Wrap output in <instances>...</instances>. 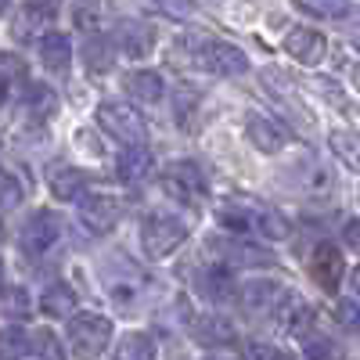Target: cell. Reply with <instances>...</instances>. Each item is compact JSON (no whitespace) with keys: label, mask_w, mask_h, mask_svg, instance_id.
<instances>
[{"label":"cell","mask_w":360,"mask_h":360,"mask_svg":"<svg viewBox=\"0 0 360 360\" xmlns=\"http://www.w3.org/2000/svg\"><path fill=\"white\" fill-rule=\"evenodd\" d=\"M58 238H62V217L51 213V209H40V213L22 227L18 245H22L25 256H44L47 249H54Z\"/></svg>","instance_id":"cell-7"},{"label":"cell","mask_w":360,"mask_h":360,"mask_svg":"<svg viewBox=\"0 0 360 360\" xmlns=\"http://www.w3.org/2000/svg\"><path fill=\"white\" fill-rule=\"evenodd\" d=\"M184 238H188L184 220L166 217V213H152V217H144V224H141V252L148 259H166L173 249H180Z\"/></svg>","instance_id":"cell-2"},{"label":"cell","mask_w":360,"mask_h":360,"mask_svg":"<svg viewBox=\"0 0 360 360\" xmlns=\"http://www.w3.org/2000/svg\"><path fill=\"white\" fill-rule=\"evenodd\" d=\"M127 94L141 105H159L162 94H166V83L155 69H137V72L127 76Z\"/></svg>","instance_id":"cell-15"},{"label":"cell","mask_w":360,"mask_h":360,"mask_svg":"<svg viewBox=\"0 0 360 360\" xmlns=\"http://www.w3.org/2000/svg\"><path fill=\"white\" fill-rule=\"evenodd\" d=\"M119 217H123V205L112 195H86L79 202V224L90 234H108L119 224Z\"/></svg>","instance_id":"cell-8"},{"label":"cell","mask_w":360,"mask_h":360,"mask_svg":"<svg viewBox=\"0 0 360 360\" xmlns=\"http://www.w3.org/2000/svg\"><path fill=\"white\" fill-rule=\"evenodd\" d=\"M40 58H44V69L54 76H65L72 65V47L65 33H44L40 40Z\"/></svg>","instance_id":"cell-16"},{"label":"cell","mask_w":360,"mask_h":360,"mask_svg":"<svg viewBox=\"0 0 360 360\" xmlns=\"http://www.w3.org/2000/svg\"><path fill=\"white\" fill-rule=\"evenodd\" d=\"M335 317H339V324H346V328H360V307H356V303H339Z\"/></svg>","instance_id":"cell-33"},{"label":"cell","mask_w":360,"mask_h":360,"mask_svg":"<svg viewBox=\"0 0 360 360\" xmlns=\"http://www.w3.org/2000/svg\"><path fill=\"white\" fill-rule=\"evenodd\" d=\"M249 356H266V360H281L285 353H281V349H274V346H256V342H252V346H249Z\"/></svg>","instance_id":"cell-36"},{"label":"cell","mask_w":360,"mask_h":360,"mask_svg":"<svg viewBox=\"0 0 360 360\" xmlns=\"http://www.w3.org/2000/svg\"><path fill=\"white\" fill-rule=\"evenodd\" d=\"M314 11H321L324 18H342L349 11V0H307Z\"/></svg>","instance_id":"cell-31"},{"label":"cell","mask_w":360,"mask_h":360,"mask_svg":"<svg viewBox=\"0 0 360 360\" xmlns=\"http://www.w3.org/2000/svg\"><path fill=\"white\" fill-rule=\"evenodd\" d=\"M307 356H332V346H324V342H310V346H307Z\"/></svg>","instance_id":"cell-37"},{"label":"cell","mask_w":360,"mask_h":360,"mask_svg":"<svg viewBox=\"0 0 360 360\" xmlns=\"http://www.w3.org/2000/svg\"><path fill=\"white\" fill-rule=\"evenodd\" d=\"M162 191L176 202H184V205H198L205 198V173L198 162L191 159H180L173 162L166 173H162Z\"/></svg>","instance_id":"cell-5"},{"label":"cell","mask_w":360,"mask_h":360,"mask_svg":"<svg viewBox=\"0 0 360 360\" xmlns=\"http://www.w3.org/2000/svg\"><path fill=\"white\" fill-rule=\"evenodd\" d=\"M83 188H86V173L83 169H58V173H51V195L58 202H72Z\"/></svg>","instance_id":"cell-22"},{"label":"cell","mask_w":360,"mask_h":360,"mask_svg":"<svg viewBox=\"0 0 360 360\" xmlns=\"http://www.w3.org/2000/svg\"><path fill=\"white\" fill-rule=\"evenodd\" d=\"M25 8L33 11L37 18H47V15H54V8H58V0H25Z\"/></svg>","instance_id":"cell-35"},{"label":"cell","mask_w":360,"mask_h":360,"mask_svg":"<svg viewBox=\"0 0 360 360\" xmlns=\"http://www.w3.org/2000/svg\"><path fill=\"white\" fill-rule=\"evenodd\" d=\"M22 105H25V112L33 115V119H47V115H54V108H58V98L51 94L47 86H29L25 94H22Z\"/></svg>","instance_id":"cell-25"},{"label":"cell","mask_w":360,"mask_h":360,"mask_svg":"<svg viewBox=\"0 0 360 360\" xmlns=\"http://www.w3.org/2000/svg\"><path fill=\"white\" fill-rule=\"evenodd\" d=\"M83 62H86V69L90 72H108L112 69V62H115V51H112V40L108 37H101V33H90V40H86V47H83Z\"/></svg>","instance_id":"cell-19"},{"label":"cell","mask_w":360,"mask_h":360,"mask_svg":"<svg viewBox=\"0 0 360 360\" xmlns=\"http://www.w3.org/2000/svg\"><path fill=\"white\" fill-rule=\"evenodd\" d=\"M4 314L11 321H25L29 314H33V303H29V292L18 288V285H8L4 288Z\"/></svg>","instance_id":"cell-26"},{"label":"cell","mask_w":360,"mask_h":360,"mask_svg":"<svg viewBox=\"0 0 360 360\" xmlns=\"http://www.w3.org/2000/svg\"><path fill=\"white\" fill-rule=\"evenodd\" d=\"M198 292L209 295V299H227L234 292V274H231V263H213V266H205L202 274H198Z\"/></svg>","instance_id":"cell-17"},{"label":"cell","mask_w":360,"mask_h":360,"mask_svg":"<svg viewBox=\"0 0 360 360\" xmlns=\"http://www.w3.org/2000/svg\"><path fill=\"white\" fill-rule=\"evenodd\" d=\"M112 339V321L101 317V314H76L69 321V342L79 356H98L105 353Z\"/></svg>","instance_id":"cell-6"},{"label":"cell","mask_w":360,"mask_h":360,"mask_svg":"<svg viewBox=\"0 0 360 360\" xmlns=\"http://www.w3.org/2000/svg\"><path fill=\"white\" fill-rule=\"evenodd\" d=\"M217 245V252H220V259L224 263H245V266H270L274 263V256L270 252H263V249H256V245H245V242H231V245H224L220 249V242H213Z\"/></svg>","instance_id":"cell-20"},{"label":"cell","mask_w":360,"mask_h":360,"mask_svg":"<svg viewBox=\"0 0 360 360\" xmlns=\"http://www.w3.org/2000/svg\"><path fill=\"white\" fill-rule=\"evenodd\" d=\"M195 339L205 342V346H213V342H231V339H234V324H231L227 317H220V314L198 317V321H195Z\"/></svg>","instance_id":"cell-21"},{"label":"cell","mask_w":360,"mask_h":360,"mask_svg":"<svg viewBox=\"0 0 360 360\" xmlns=\"http://www.w3.org/2000/svg\"><path fill=\"white\" fill-rule=\"evenodd\" d=\"M72 307H76V292H72L65 281L47 285L44 295H40V310H44L47 317H54V321H58V317H69Z\"/></svg>","instance_id":"cell-18"},{"label":"cell","mask_w":360,"mask_h":360,"mask_svg":"<svg viewBox=\"0 0 360 360\" xmlns=\"http://www.w3.org/2000/svg\"><path fill=\"white\" fill-rule=\"evenodd\" d=\"M217 220L234 231V234H259V238H285L288 234V220L278 213V209H270L266 202H256V198H224L220 209H217Z\"/></svg>","instance_id":"cell-1"},{"label":"cell","mask_w":360,"mask_h":360,"mask_svg":"<svg viewBox=\"0 0 360 360\" xmlns=\"http://www.w3.org/2000/svg\"><path fill=\"white\" fill-rule=\"evenodd\" d=\"M342 242H346V249H353V252L360 256V217H353V220L342 227Z\"/></svg>","instance_id":"cell-34"},{"label":"cell","mask_w":360,"mask_h":360,"mask_svg":"<svg viewBox=\"0 0 360 360\" xmlns=\"http://www.w3.org/2000/svg\"><path fill=\"white\" fill-rule=\"evenodd\" d=\"M285 51L303 65H321L324 54H328V40H324V33H317V29H292V33L285 37Z\"/></svg>","instance_id":"cell-10"},{"label":"cell","mask_w":360,"mask_h":360,"mask_svg":"<svg viewBox=\"0 0 360 360\" xmlns=\"http://www.w3.org/2000/svg\"><path fill=\"white\" fill-rule=\"evenodd\" d=\"M101 18H105V0H83V4L76 8V25L83 29V33H98Z\"/></svg>","instance_id":"cell-28"},{"label":"cell","mask_w":360,"mask_h":360,"mask_svg":"<svg viewBox=\"0 0 360 360\" xmlns=\"http://www.w3.org/2000/svg\"><path fill=\"white\" fill-rule=\"evenodd\" d=\"M33 356H47V360H58L62 356V346L51 332H33Z\"/></svg>","instance_id":"cell-30"},{"label":"cell","mask_w":360,"mask_h":360,"mask_svg":"<svg viewBox=\"0 0 360 360\" xmlns=\"http://www.w3.org/2000/svg\"><path fill=\"white\" fill-rule=\"evenodd\" d=\"M152 166H155V159L144 144H123V152L115 159V173H119V180H127V184H141V180L152 173Z\"/></svg>","instance_id":"cell-12"},{"label":"cell","mask_w":360,"mask_h":360,"mask_svg":"<svg viewBox=\"0 0 360 360\" xmlns=\"http://www.w3.org/2000/svg\"><path fill=\"white\" fill-rule=\"evenodd\" d=\"M18 198H22V188H18L15 173H4V213H11Z\"/></svg>","instance_id":"cell-32"},{"label":"cell","mask_w":360,"mask_h":360,"mask_svg":"<svg viewBox=\"0 0 360 360\" xmlns=\"http://www.w3.org/2000/svg\"><path fill=\"white\" fill-rule=\"evenodd\" d=\"M245 134H249V141L259 148V152H266V155L281 152V148L288 144V134H285V127H278L274 119H266V115H249Z\"/></svg>","instance_id":"cell-13"},{"label":"cell","mask_w":360,"mask_h":360,"mask_svg":"<svg viewBox=\"0 0 360 360\" xmlns=\"http://www.w3.org/2000/svg\"><path fill=\"white\" fill-rule=\"evenodd\" d=\"M238 299H242L245 310H266L281 299V292L274 285H266V281H252V285H245L242 292H238Z\"/></svg>","instance_id":"cell-23"},{"label":"cell","mask_w":360,"mask_h":360,"mask_svg":"<svg viewBox=\"0 0 360 360\" xmlns=\"http://www.w3.org/2000/svg\"><path fill=\"white\" fill-rule=\"evenodd\" d=\"M349 281H353V292H356V295H360V266H356V270H353V278H349Z\"/></svg>","instance_id":"cell-38"},{"label":"cell","mask_w":360,"mask_h":360,"mask_svg":"<svg viewBox=\"0 0 360 360\" xmlns=\"http://www.w3.org/2000/svg\"><path fill=\"white\" fill-rule=\"evenodd\" d=\"M191 54L195 62L217 76H242L249 72V58L242 54V47H234L227 40H213V37H191Z\"/></svg>","instance_id":"cell-3"},{"label":"cell","mask_w":360,"mask_h":360,"mask_svg":"<svg viewBox=\"0 0 360 360\" xmlns=\"http://www.w3.org/2000/svg\"><path fill=\"white\" fill-rule=\"evenodd\" d=\"M119 356L123 360H152L155 356V342H152V335H144V332H137V335H127V342L119 346Z\"/></svg>","instance_id":"cell-27"},{"label":"cell","mask_w":360,"mask_h":360,"mask_svg":"<svg viewBox=\"0 0 360 360\" xmlns=\"http://www.w3.org/2000/svg\"><path fill=\"white\" fill-rule=\"evenodd\" d=\"M342 252L335 249V245H317L314 249V256H310V274L317 278V285L324 288V292H335L339 288V281H342Z\"/></svg>","instance_id":"cell-11"},{"label":"cell","mask_w":360,"mask_h":360,"mask_svg":"<svg viewBox=\"0 0 360 360\" xmlns=\"http://www.w3.org/2000/svg\"><path fill=\"white\" fill-rule=\"evenodd\" d=\"M115 47H123V54L141 58L152 51V25H144L137 18H123L115 25Z\"/></svg>","instance_id":"cell-14"},{"label":"cell","mask_w":360,"mask_h":360,"mask_svg":"<svg viewBox=\"0 0 360 360\" xmlns=\"http://www.w3.org/2000/svg\"><path fill=\"white\" fill-rule=\"evenodd\" d=\"M274 314H278V324L285 328L288 335H295V339H307L310 335V328H314V307H307L303 295L285 292L278 303H274Z\"/></svg>","instance_id":"cell-9"},{"label":"cell","mask_w":360,"mask_h":360,"mask_svg":"<svg viewBox=\"0 0 360 360\" xmlns=\"http://www.w3.org/2000/svg\"><path fill=\"white\" fill-rule=\"evenodd\" d=\"M332 152L342 159V166H349L353 173H360V134H353V130L332 134Z\"/></svg>","instance_id":"cell-24"},{"label":"cell","mask_w":360,"mask_h":360,"mask_svg":"<svg viewBox=\"0 0 360 360\" xmlns=\"http://www.w3.org/2000/svg\"><path fill=\"white\" fill-rule=\"evenodd\" d=\"M98 123L119 144H144V134H148L141 112L134 105H119V101H101L98 105Z\"/></svg>","instance_id":"cell-4"},{"label":"cell","mask_w":360,"mask_h":360,"mask_svg":"<svg viewBox=\"0 0 360 360\" xmlns=\"http://www.w3.org/2000/svg\"><path fill=\"white\" fill-rule=\"evenodd\" d=\"M25 76H29L25 62H18L15 54H4V94H8V98H11L15 83H18V79H25Z\"/></svg>","instance_id":"cell-29"}]
</instances>
